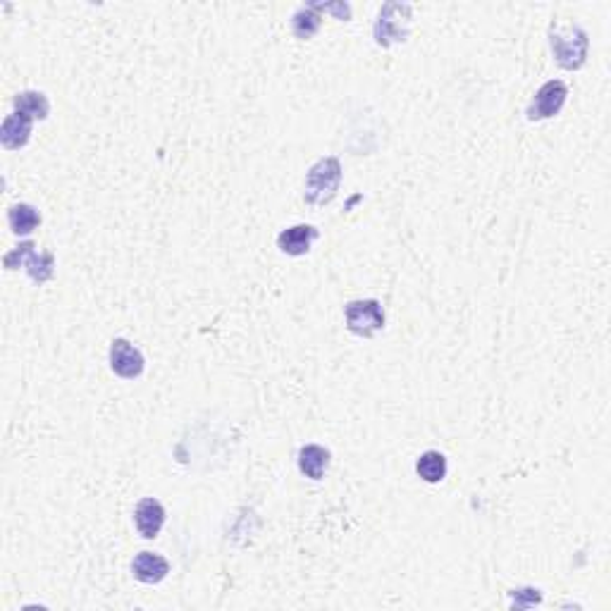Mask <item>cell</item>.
Instances as JSON below:
<instances>
[{"mask_svg": "<svg viewBox=\"0 0 611 611\" xmlns=\"http://www.w3.org/2000/svg\"><path fill=\"white\" fill-rule=\"evenodd\" d=\"M134 523H137V531L141 538L153 540L158 538V532L163 531V523H165V509L158 499L153 497H146L137 504L134 509Z\"/></svg>", "mask_w": 611, "mask_h": 611, "instance_id": "cell-8", "label": "cell"}, {"mask_svg": "<svg viewBox=\"0 0 611 611\" xmlns=\"http://www.w3.org/2000/svg\"><path fill=\"white\" fill-rule=\"evenodd\" d=\"M344 318H347V328H349L351 335L365 337V339L385 328V314H382L380 301H375V298L347 304L344 306Z\"/></svg>", "mask_w": 611, "mask_h": 611, "instance_id": "cell-5", "label": "cell"}, {"mask_svg": "<svg viewBox=\"0 0 611 611\" xmlns=\"http://www.w3.org/2000/svg\"><path fill=\"white\" fill-rule=\"evenodd\" d=\"M321 24H322V17L315 3L314 5H306V8H301L297 15L291 17V29H294L297 38H301V41L314 37L315 31L321 29Z\"/></svg>", "mask_w": 611, "mask_h": 611, "instance_id": "cell-16", "label": "cell"}, {"mask_svg": "<svg viewBox=\"0 0 611 611\" xmlns=\"http://www.w3.org/2000/svg\"><path fill=\"white\" fill-rule=\"evenodd\" d=\"M339 184H342V163L337 158H321L306 175L304 201L308 205H328L337 197Z\"/></svg>", "mask_w": 611, "mask_h": 611, "instance_id": "cell-2", "label": "cell"}, {"mask_svg": "<svg viewBox=\"0 0 611 611\" xmlns=\"http://www.w3.org/2000/svg\"><path fill=\"white\" fill-rule=\"evenodd\" d=\"M318 239V230L314 225H294L277 237V248L287 255H306Z\"/></svg>", "mask_w": 611, "mask_h": 611, "instance_id": "cell-10", "label": "cell"}, {"mask_svg": "<svg viewBox=\"0 0 611 611\" xmlns=\"http://www.w3.org/2000/svg\"><path fill=\"white\" fill-rule=\"evenodd\" d=\"M549 44L557 63L564 70H581L588 60L590 38L578 24H554L549 29Z\"/></svg>", "mask_w": 611, "mask_h": 611, "instance_id": "cell-1", "label": "cell"}, {"mask_svg": "<svg viewBox=\"0 0 611 611\" xmlns=\"http://www.w3.org/2000/svg\"><path fill=\"white\" fill-rule=\"evenodd\" d=\"M31 124H34V120L22 115V113H13V115L5 117L3 130H0V144H3V148L17 151V148H24V146L29 144Z\"/></svg>", "mask_w": 611, "mask_h": 611, "instance_id": "cell-11", "label": "cell"}, {"mask_svg": "<svg viewBox=\"0 0 611 611\" xmlns=\"http://www.w3.org/2000/svg\"><path fill=\"white\" fill-rule=\"evenodd\" d=\"M415 473L421 475L425 482H430V485L442 482L444 475H447V458L439 451H425L415 461Z\"/></svg>", "mask_w": 611, "mask_h": 611, "instance_id": "cell-14", "label": "cell"}, {"mask_svg": "<svg viewBox=\"0 0 611 611\" xmlns=\"http://www.w3.org/2000/svg\"><path fill=\"white\" fill-rule=\"evenodd\" d=\"M131 573L138 582H146V585H155L168 578L170 564L168 559H163L161 554L153 552H141L134 557L131 561Z\"/></svg>", "mask_w": 611, "mask_h": 611, "instance_id": "cell-9", "label": "cell"}, {"mask_svg": "<svg viewBox=\"0 0 611 611\" xmlns=\"http://www.w3.org/2000/svg\"><path fill=\"white\" fill-rule=\"evenodd\" d=\"M330 466V451L321 444H306L298 451V471L311 478V481H321Z\"/></svg>", "mask_w": 611, "mask_h": 611, "instance_id": "cell-12", "label": "cell"}, {"mask_svg": "<svg viewBox=\"0 0 611 611\" xmlns=\"http://www.w3.org/2000/svg\"><path fill=\"white\" fill-rule=\"evenodd\" d=\"M110 368L124 380H137L146 368L144 354L127 339H113L110 344Z\"/></svg>", "mask_w": 611, "mask_h": 611, "instance_id": "cell-7", "label": "cell"}, {"mask_svg": "<svg viewBox=\"0 0 611 611\" xmlns=\"http://www.w3.org/2000/svg\"><path fill=\"white\" fill-rule=\"evenodd\" d=\"M10 230L15 234H31L41 225V215L34 205L29 204H15L8 211Z\"/></svg>", "mask_w": 611, "mask_h": 611, "instance_id": "cell-15", "label": "cell"}, {"mask_svg": "<svg viewBox=\"0 0 611 611\" xmlns=\"http://www.w3.org/2000/svg\"><path fill=\"white\" fill-rule=\"evenodd\" d=\"M411 10L414 8L408 3H387V5H382L378 22H375V41H378V46L389 48L392 44L406 41Z\"/></svg>", "mask_w": 611, "mask_h": 611, "instance_id": "cell-3", "label": "cell"}, {"mask_svg": "<svg viewBox=\"0 0 611 611\" xmlns=\"http://www.w3.org/2000/svg\"><path fill=\"white\" fill-rule=\"evenodd\" d=\"M3 265L8 270L24 268L37 284L48 282L53 277V272H55V258H53V254L38 255L37 247H34L31 241H24V244H20L15 251H10V254L3 258Z\"/></svg>", "mask_w": 611, "mask_h": 611, "instance_id": "cell-4", "label": "cell"}, {"mask_svg": "<svg viewBox=\"0 0 611 611\" xmlns=\"http://www.w3.org/2000/svg\"><path fill=\"white\" fill-rule=\"evenodd\" d=\"M13 108L15 113H22L31 120H46L51 113V103L41 91H22L13 98Z\"/></svg>", "mask_w": 611, "mask_h": 611, "instance_id": "cell-13", "label": "cell"}, {"mask_svg": "<svg viewBox=\"0 0 611 611\" xmlns=\"http://www.w3.org/2000/svg\"><path fill=\"white\" fill-rule=\"evenodd\" d=\"M568 98V87L564 84V81L559 80H552L547 81V84H542V87L538 88V94H535V98H532V103L528 105V120L531 122H540V120H549V117L559 115L561 108H564V103H566Z\"/></svg>", "mask_w": 611, "mask_h": 611, "instance_id": "cell-6", "label": "cell"}]
</instances>
